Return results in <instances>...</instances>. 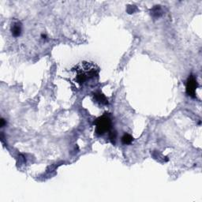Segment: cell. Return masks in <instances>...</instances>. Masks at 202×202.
Returning a JSON list of instances; mask_svg holds the SVG:
<instances>
[{
    "instance_id": "1",
    "label": "cell",
    "mask_w": 202,
    "mask_h": 202,
    "mask_svg": "<svg viewBox=\"0 0 202 202\" xmlns=\"http://www.w3.org/2000/svg\"><path fill=\"white\" fill-rule=\"evenodd\" d=\"M99 68L90 62H83L72 70L74 73L73 83L78 87H81L88 81L93 79L99 74Z\"/></svg>"
},
{
    "instance_id": "4",
    "label": "cell",
    "mask_w": 202,
    "mask_h": 202,
    "mask_svg": "<svg viewBox=\"0 0 202 202\" xmlns=\"http://www.w3.org/2000/svg\"><path fill=\"white\" fill-rule=\"evenodd\" d=\"M11 32L12 35L14 37H17L21 35L22 33V25L19 22H16L14 25H12L11 26Z\"/></svg>"
},
{
    "instance_id": "9",
    "label": "cell",
    "mask_w": 202,
    "mask_h": 202,
    "mask_svg": "<svg viewBox=\"0 0 202 202\" xmlns=\"http://www.w3.org/2000/svg\"><path fill=\"white\" fill-rule=\"evenodd\" d=\"M42 36L43 38H44V39H46V37H47V36L44 35V34H42V36Z\"/></svg>"
},
{
    "instance_id": "6",
    "label": "cell",
    "mask_w": 202,
    "mask_h": 202,
    "mask_svg": "<svg viewBox=\"0 0 202 202\" xmlns=\"http://www.w3.org/2000/svg\"><path fill=\"white\" fill-rule=\"evenodd\" d=\"M132 142H133V137L128 133H125L122 137V142L124 145H130Z\"/></svg>"
},
{
    "instance_id": "8",
    "label": "cell",
    "mask_w": 202,
    "mask_h": 202,
    "mask_svg": "<svg viewBox=\"0 0 202 202\" xmlns=\"http://www.w3.org/2000/svg\"><path fill=\"white\" fill-rule=\"evenodd\" d=\"M6 124V122L3 118H1V127H3Z\"/></svg>"
},
{
    "instance_id": "2",
    "label": "cell",
    "mask_w": 202,
    "mask_h": 202,
    "mask_svg": "<svg viewBox=\"0 0 202 202\" xmlns=\"http://www.w3.org/2000/svg\"><path fill=\"white\" fill-rule=\"evenodd\" d=\"M96 126V134L103 135L106 133H109L111 131V126H112V122L111 118L108 115H103L101 117L96 118L94 123Z\"/></svg>"
},
{
    "instance_id": "3",
    "label": "cell",
    "mask_w": 202,
    "mask_h": 202,
    "mask_svg": "<svg viewBox=\"0 0 202 202\" xmlns=\"http://www.w3.org/2000/svg\"><path fill=\"white\" fill-rule=\"evenodd\" d=\"M199 86L198 82L194 75H190L186 81V88H185V92L189 96L192 98L196 97V89Z\"/></svg>"
},
{
    "instance_id": "7",
    "label": "cell",
    "mask_w": 202,
    "mask_h": 202,
    "mask_svg": "<svg viewBox=\"0 0 202 202\" xmlns=\"http://www.w3.org/2000/svg\"><path fill=\"white\" fill-rule=\"evenodd\" d=\"M117 133L116 131H110L109 132V140L113 145L115 144V140H116Z\"/></svg>"
},
{
    "instance_id": "5",
    "label": "cell",
    "mask_w": 202,
    "mask_h": 202,
    "mask_svg": "<svg viewBox=\"0 0 202 202\" xmlns=\"http://www.w3.org/2000/svg\"><path fill=\"white\" fill-rule=\"evenodd\" d=\"M94 98L95 99H96V101H97L98 103H101V104H108V99L106 98V96H104V95L103 94V93H99V92H98V93H96L94 94Z\"/></svg>"
}]
</instances>
